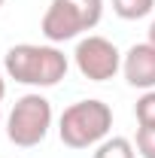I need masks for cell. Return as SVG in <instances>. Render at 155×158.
<instances>
[{"label":"cell","instance_id":"cell-2","mask_svg":"<svg viewBox=\"0 0 155 158\" xmlns=\"http://www.w3.org/2000/svg\"><path fill=\"white\" fill-rule=\"evenodd\" d=\"M113 128V106L97 98L70 103L58 118V137L70 149H88L103 143Z\"/></svg>","mask_w":155,"mask_h":158},{"label":"cell","instance_id":"cell-10","mask_svg":"<svg viewBox=\"0 0 155 158\" xmlns=\"http://www.w3.org/2000/svg\"><path fill=\"white\" fill-rule=\"evenodd\" d=\"M134 149L143 158H155V128H137Z\"/></svg>","mask_w":155,"mask_h":158},{"label":"cell","instance_id":"cell-6","mask_svg":"<svg viewBox=\"0 0 155 158\" xmlns=\"http://www.w3.org/2000/svg\"><path fill=\"white\" fill-rule=\"evenodd\" d=\"M122 73L131 88L149 91L155 88V46L152 43H134L122 55Z\"/></svg>","mask_w":155,"mask_h":158},{"label":"cell","instance_id":"cell-4","mask_svg":"<svg viewBox=\"0 0 155 158\" xmlns=\"http://www.w3.org/2000/svg\"><path fill=\"white\" fill-rule=\"evenodd\" d=\"M49 128H52V103L40 91L21 94L6 116V137L12 146H21V149L40 146Z\"/></svg>","mask_w":155,"mask_h":158},{"label":"cell","instance_id":"cell-9","mask_svg":"<svg viewBox=\"0 0 155 158\" xmlns=\"http://www.w3.org/2000/svg\"><path fill=\"white\" fill-rule=\"evenodd\" d=\"M134 116H137V125L140 128H155V88L143 91L140 100L134 106Z\"/></svg>","mask_w":155,"mask_h":158},{"label":"cell","instance_id":"cell-3","mask_svg":"<svg viewBox=\"0 0 155 158\" xmlns=\"http://www.w3.org/2000/svg\"><path fill=\"white\" fill-rule=\"evenodd\" d=\"M103 19V0H52L43 15V37L55 43L76 40L79 34L97 27Z\"/></svg>","mask_w":155,"mask_h":158},{"label":"cell","instance_id":"cell-14","mask_svg":"<svg viewBox=\"0 0 155 158\" xmlns=\"http://www.w3.org/2000/svg\"><path fill=\"white\" fill-rule=\"evenodd\" d=\"M3 3H6V0H0V6H3Z\"/></svg>","mask_w":155,"mask_h":158},{"label":"cell","instance_id":"cell-7","mask_svg":"<svg viewBox=\"0 0 155 158\" xmlns=\"http://www.w3.org/2000/svg\"><path fill=\"white\" fill-rule=\"evenodd\" d=\"M91 158H137V152L128 137H107L103 143H97Z\"/></svg>","mask_w":155,"mask_h":158},{"label":"cell","instance_id":"cell-8","mask_svg":"<svg viewBox=\"0 0 155 158\" xmlns=\"http://www.w3.org/2000/svg\"><path fill=\"white\" fill-rule=\"evenodd\" d=\"M152 9H155V0H113V12L125 21L146 19Z\"/></svg>","mask_w":155,"mask_h":158},{"label":"cell","instance_id":"cell-1","mask_svg":"<svg viewBox=\"0 0 155 158\" xmlns=\"http://www.w3.org/2000/svg\"><path fill=\"white\" fill-rule=\"evenodd\" d=\"M67 55L58 46H34V43H19L6 52L3 70L6 76L21 82V85H34V88H52L67 76Z\"/></svg>","mask_w":155,"mask_h":158},{"label":"cell","instance_id":"cell-13","mask_svg":"<svg viewBox=\"0 0 155 158\" xmlns=\"http://www.w3.org/2000/svg\"><path fill=\"white\" fill-rule=\"evenodd\" d=\"M0 122H3V110H0Z\"/></svg>","mask_w":155,"mask_h":158},{"label":"cell","instance_id":"cell-12","mask_svg":"<svg viewBox=\"0 0 155 158\" xmlns=\"http://www.w3.org/2000/svg\"><path fill=\"white\" fill-rule=\"evenodd\" d=\"M3 94H6V79H3V73H0V100H3Z\"/></svg>","mask_w":155,"mask_h":158},{"label":"cell","instance_id":"cell-5","mask_svg":"<svg viewBox=\"0 0 155 158\" xmlns=\"http://www.w3.org/2000/svg\"><path fill=\"white\" fill-rule=\"evenodd\" d=\"M73 61H76V70L88 82H107L122 70V52L116 49V43L97 34H88L76 43Z\"/></svg>","mask_w":155,"mask_h":158},{"label":"cell","instance_id":"cell-11","mask_svg":"<svg viewBox=\"0 0 155 158\" xmlns=\"http://www.w3.org/2000/svg\"><path fill=\"white\" fill-rule=\"evenodd\" d=\"M146 43H152V46H155V19H152V24H149V40H146Z\"/></svg>","mask_w":155,"mask_h":158}]
</instances>
